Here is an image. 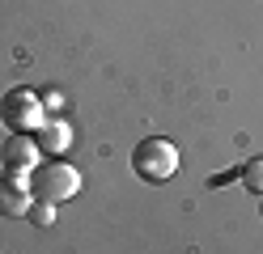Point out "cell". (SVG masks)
Listing matches in <instances>:
<instances>
[{
	"mask_svg": "<svg viewBox=\"0 0 263 254\" xmlns=\"http://www.w3.org/2000/svg\"><path fill=\"white\" fill-rule=\"evenodd\" d=\"M30 191L43 203H64L81 191V169H72L68 161H43L30 174Z\"/></svg>",
	"mask_w": 263,
	"mask_h": 254,
	"instance_id": "obj_3",
	"label": "cell"
},
{
	"mask_svg": "<svg viewBox=\"0 0 263 254\" xmlns=\"http://www.w3.org/2000/svg\"><path fill=\"white\" fill-rule=\"evenodd\" d=\"M34 140H39V148H43V157H64V148L72 144V131H68L64 119H51V123H43V127L34 131Z\"/></svg>",
	"mask_w": 263,
	"mask_h": 254,
	"instance_id": "obj_6",
	"label": "cell"
},
{
	"mask_svg": "<svg viewBox=\"0 0 263 254\" xmlns=\"http://www.w3.org/2000/svg\"><path fill=\"white\" fill-rule=\"evenodd\" d=\"M43 110H51V114L64 110V93H60V89H47V93H43Z\"/></svg>",
	"mask_w": 263,
	"mask_h": 254,
	"instance_id": "obj_9",
	"label": "cell"
},
{
	"mask_svg": "<svg viewBox=\"0 0 263 254\" xmlns=\"http://www.w3.org/2000/svg\"><path fill=\"white\" fill-rule=\"evenodd\" d=\"M30 220H34L39 229H47L55 220V203H43V199H34V208H30Z\"/></svg>",
	"mask_w": 263,
	"mask_h": 254,
	"instance_id": "obj_8",
	"label": "cell"
},
{
	"mask_svg": "<svg viewBox=\"0 0 263 254\" xmlns=\"http://www.w3.org/2000/svg\"><path fill=\"white\" fill-rule=\"evenodd\" d=\"M259 212H263V203H259Z\"/></svg>",
	"mask_w": 263,
	"mask_h": 254,
	"instance_id": "obj_10",
	"label": "cell"
},
{
	"mask_svg": "<svg viewBox=\"0 0 263 254\" xmlns=\"http://www.w3.org/2000/svg\"><path fill=\"white\" fill-rule=\"evenodd\" d=\"M238 178H242V186H246L251 195H263V157H251V161H242Z\"/></svg>",
	"mask_w": 263,
	"mask_h": 254,
	"instance_id": "obj_7",
	"label": "cell"
},
{
	"mask_svg": "<svg viewBox=\"0 0 263 254\" xmlns=\"http://www.w3.org/2000/svg\"><path fill=\"white\" fill-rule=\"evenodd\" d=\"M132 169L144 182H166V178L178 174V148L166 135H149V140H140L132 148Z\"/></svg>",
	"mask_w": 263,
	"mask_h": 254,
	"instance_id": "obj_2",
	"label": "cell"
},
{
	"mask_svg": "<svg viewBox=\"0 0 263 254\" xmlns=\"http://www.w3.org/2000/svg\"><path fill=\"white\" fill-rule=\"evenodd\" d=\"M34 208V191H30V178L22 174H5L0 178V216H30Z\"/></svg>",
	"mask_w": 263,
	"mask_h": 254,
	"instance_id": "obj_5",
	"label": "cell"
},
{
	"mask_svg": "<svg viewBox=\"0 0 263 254\" xmlns=\"http://www.w3.org/2000/svg\"><path fill=\"white\" fill-rule=\"evenodd\" d=\"M0 161H5V174L30 178V174L43 165V148H39L34 135H9L5 148H0Z\"/></svg>",
	"mask_w": 263,
	"mask_h": 254,
	"instance_id": "obj_4",
	"label": "cell"
},
{
	"mask_svg": "<svg viewBox=\"0 0 263 254\" xmlns=\"http://www.w3.org/2000/svg\"><path fill=\"white\" fill-rule=\"evenodd\" d=\"M0 123L13 135H34L43 127V97L30 89V85H13V89L0 97Z\"/></svg>",
	"mask_w": 263,
	"mask_h": 254,
	"instance_id": "obj_1",
	"label": "cell"
}]
</instances>
